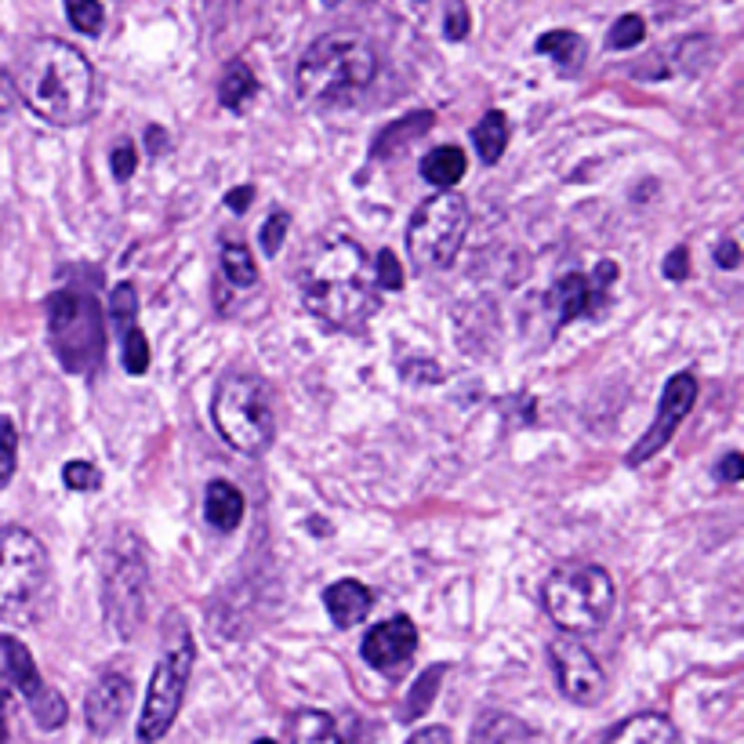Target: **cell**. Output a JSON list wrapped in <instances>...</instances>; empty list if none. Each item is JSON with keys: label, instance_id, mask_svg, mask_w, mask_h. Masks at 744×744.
Here are the masks:
<instances>
[{"label": "cell", "instance_id": "obj_1", "mask_svg": "<svg viewBox=\"0 0 744 744\" xmlns=\"http://www.w3.org/2000/svg\"><path fill=\"white\" fill-rule=\"evenodd\" d=\"M298 287H302V306L334 331H360L382 309L374 266L345 232L312 244V251L302 258Z\"/></svg>", "mask_w": 744, "mask_h": 744}, {"label": "cell", "instance_id": "obj_2", "mask_svg": "<svg viewBox=\"0 0 744 744\" xmlns=\"http://www.w3.org/2000/svg\"><path fill=\"white\" fill-rule=\"evenodd\" d=\"M16 91L41 121L55 127H73L87 121L95 99V70L66 41L41 37L22 51L16 70Z\"/></svg>", "mask_w": 744, "mask_h": 744}, {"label": "cell", "instance_id": "obj_3", "mask_svg": "<svg viewBox=\"0 0 744 744\" xmlns=\"http://www.w3.org/2000/svg\"><path fill=\"white\" fill-rule=\"evenodd\" d=\"M378 76V51L360 33H323L298 59L294 87L309 106H338L371 87Z\"/></svg>", "mask_w": 744, "mask_h": 744}, {"label": "cell", "instance_id": "obj_4", "mask_svg": "<svg viewBox=\"0 0 744 744\" xmlns=\"http://www.w3.org/2000/svg\"><path fill=\"white\" fill-rule=\"evenodd\" d=\"M613 578L599 564H564L541 585L545 613L564 636L603 632L613 613Z\"/></svg>", "mask_w": 744, "mask_h": 744}, {"label": "cell", "instance_id": "obj_5", "mask_svg": "<svg viewBox=\"0 0 744 744\" xmlns=\"http://www.w3.org/2000/svg\"><path fill=\"white\" fill-rule=\"evenodd\" d=\"M51 564L41 538L22 527L0 530V621L33 624L48 603Z\"/></svg>", "mask_w": 744, "mask_h": 744}, {"label": "cell", "instance_id": "obj_6", "mask_svg": "<svg viewBox=\"0 0 744 744\" xmlns=\"http://www.w3.org/2000/svg\"><path fill=\"white\" fill-rule=\"evenodd\" d=\"M211 417L218 436L237 454L258 458L269 451L277 436V411H272V393L258 374H226L215 389Z\"/></svg>", "mask_w": 744, "mask_h": 744}, {"label": "cell", "instance_id": "obj_7", "mask_svg": "<svg viewBox=\"0 0 744 744\" xmlns=\"http://www.w3.org/2000/svg\"><path fill=\"white\" fill-rule=\"evenodd\" d=\"M48 342L73 374L95 371L106 352V320L95 298L81 291H55L48 298Z\"/></svg>", "mask_w": 744, "mask_h": 744}, {"label": "cell", "instance_id": "obj_8", "mask_svg": "<svg viewBox=\"0 0 744 744\" xmlns=\"http://www.w3.org/2000/svg\"><path fill=\"white\" fill-rule=\"evenodd\" d=\"M172 624H175V632L164 643V654H161V661H156V669L149 675L146 704H142V715H138L142 744L161 741L167 730H172V723L178 720L182 701H186V690H189L193 658H197V650H193V636H189L186 624H182L178 613H172Z\"/></svg>", "mask_w": 744, "mask_h": 744}, {"label": "cell", "instance_id": "obj_9", "mask_svg": "<svg viewBox=\"0 0 744 744\" xmlns=\"http://www.w3.org/2000/svg\"><path fill=\"white\" fill-rule=\"evenodd\" d=\"M468 232V200L458 189H440L414 207L407 221V255L417 269H447Z\"/></svg>", "mask_w": 744, "mask_h": 744}, {"label": "cell", "instance_id": "obj_10", "mask_svg": "<svg viewBox=\"0 0 744 744\" xmlns=\"http://www.w3.org/2000/svg\"><path fill=\"white\" fill-rule=\"evenodd\" d=\"M149 599V574L146 559L135 545L116 541L106 559V578H102V607L116 636L132 639L142 629Z\"/></svg>", "mask_w": 744, "mask_h": 744}, {"label": "cell", "instance_id": "obj_11", "mask_svg": "<svg viewBox=\"0 0 744 744\" xmlns=\"http://www.w3.org/2000/svg\"><path fill=\"white\" fill-rule=\"evenodd\" d=\"M0 654H4V672L11 679V686L19 690L25 709L33 712V720L41 730H59L62 723H66V701H62V694L55 686H48L41 672H37V661L33 654L25 650L16 636H0Z\"/></svg>", "mask_w": 744, "mask_h": 744}, {"label": "cell", "instance_id": "obj_12", "mask_svg": "<svg viewBox=\"0 0 744 744\" xmlns=\"http://www.w3.org/2000/svg\"><path fill=\"white\" fill-rule=\"evenodd\" d=\"M548 664L556 672L559 694L574 704H596L607 698V672L589 647H581L574 636H559L548 643Z\"/></svg>", "mask_w": 744, "mask_h": 744}, {"label": "cell", "instance_id": "obj_13", "mask_svg": "<svg viewBox=\"0 0 744 744\" xmlns=\"http://www.w3.org/2000/svg\"><path fill=\"white\" fill-rule=\"evenodd\" d=\"M694 403H698V378L690 371L672 374L669 385H664V393H661L654 425H650L647 433L639 436L636 447L629 451V465H643V462L654 458V454H661L664 447H669V440L679 433V425H683L686 414L694 411Z\"/></svg>", "mask_w": 744, "mask_h": 744}, {"label": "cell", "instance_id": "obj_14", "mask_svg": "<svg viewBox=\"0 0 744 744\" xmlns=\"http://www.w3.org/2000/svg\"><path fill=\"white\" fill-rule=\"evenodd\" d=\"M613 280H618V266L613 262H599L592 277H581V272L564 277L552 287V294H548V302L556 306V320L570 323L581 317H599L607 306V291Z\"/></svg>", "mask_w": 744, "mask_h": 744}, {"label": "cell", "instance_id": "obj_15", "mask_svg": "<svg viewBox=\"0 0 744 744\" xmlns=\"http://www.w3.org/2000/svg\"><path fill=\"white\" fill-rule=\"evenodd\" d=\"M417 650V624L411 618H389L382 624H374V629L363 636V647L360 654L363 661L371 664L378 672H393L400 664H407Z\"/></svg>", "mask_w": 744, "mask_h": 744}, {"label": "cell", "instance_id": "obj_16", "mask_svg": "<svg viewBox=\"0 0 744 744\" xmlns=\"http://www.w3.org/2000/svg\"><path fill=\"white\" fill-rule=\"evenodd\" d=\"M132 701H135L132 679L121 672H106L91 686V694L84 701V720L95 734H110V730L121 726L124 715L132 712Z\"/></svg>", "mask_w": 744, "mask_h": 744}, {"label": "cell", "instance_id": "obj_17", "mask_svg": "<svg viewBox=\"0 0 744 744\" xmlns=\"http://www.w3.org/2000/svg\"><path fill=\"white\" fill-rule=\"evenodd\" d=\"M323 607H328L331 621L338 624V629H352V624H360L371 613L374 592L363 581L342 578V581L328 585V592H323Z\"/></svg>", "mask_w": 744, "mask_h": 744}, {"label": "cell", "instance_id": "obj_18", "mask_svg": "<svg viewBox=\"0 0 744 744\" xmlns=\"http://www.w3.org/2000/svg\"><path fill=\"white\" fill-rule=\"evenodd\" d=\"M603 744H679L675 726L658 712H639L632 720L618 723Z\"/></svg>", "mask_w": 744, "mask_h": 744}, {"label": "cell", "instance_id": "obj_19", "mask_svg": "<svg viewBox=\"0 0 744 744\" xmlns=\"http://www.w3.org/2000/svg\"><path fill=\"white\" fill-rule=\"evenodd\" d=\"M204 516L221 534L237 530L244 519V494L229 479H211L204 490Z\"/></svg>", "mask_w": 744, "mask_h": 744}, {"label": "cell", "instance_id": "obj_20", "mask_svg": "<svg viewBox=\"0 0 744 744\" xmlns=\"http://www.w3.org/2000/svg\"><path fill=\"white\" fill-rule=\"evenodd\" d=\"M473 744H538L530 734V726L505 712H487L479 715L473 726Z\"/></svg>", "mask_w": 744, "mask_h": 744}, {"label": "cell", "instance_id": "obj_21", "mask_svg": "<svg viewBox=\"0 0 744 744\" xmlns=\"http://www.w3.org/2000/svg\"><path fill=\"white\" fill-rule=\"evenodd\" d=\"M468 172V161L458 146H436L433 153H425L422 161V178L433 182L436 189H454Z\"/></svg>", "mask_w": 744, "mask_h": 744}, {"label": "cell", "instance_id": "obj_22", "mask_svg": "<svg viewBox=\"0 0 744 744\" xmlns=\"http://www.w3.org/2000/svg\"><path fill=\"white\" fill-rule=\"evenodd\" d=\"M258 91V76L255 70L247 66L244 59H232L226 70H221V81H218V102L232 113H240L247 102L255 99Z\"/></svg>", "mask_w": 744, "mask_h": 744}, {"label": "cell", "instance_id": "obj_23", "mask_svg": "<svg viewBox=\"0 0 744 744\" xmlns=\"http://www.w3.org/2000/svg\"><path fill=\"white\" fill-rule=\"evenodd\" d=\"M508 135H513V127H508V116L502 110L483 113V121L473 127V142H476L479 161L483 164H498L505 146H508Z\"/></svg>", "mask_w": 744, "mask_h": 744}, {"label": "cell", "instance_id": "obj_24", "mask_svg": "<svg viewBox=\"0 0 744 744\" xmlns=\"http://www.w3.org/2000/svg\"><path fill=\"white\" fill-rule=\"evenodd\" d=\"M291 744H342V734L328 712L302 709L291 720Z\"/></svg>", "mask_w": 744, "mask_h": 744}, {"label": "cell", "instance_id": "obj_25", "mask_svg": "<svg viewBox=\"0 0 744 744\" xmlns=\"http://www.w3.org/2000/svg\"><path fill=\"white\" fill-rule=\"evenodd\" d=\"M428 127H433V113H411L403 116V121L389 124L382 135L374 142V156H389V153H400L403 146H411L414 138L428 135Z\"/></svg>", "mask_w": 744, "mask_h": 744}, {"label": "cell", "instance_id": "obj_26", "mask_svg": "<svg viewBox=\"0 0 744 744\" xmlns=\"http://www.w3.org/2000/svg\"><path fill=\"white\" fill-rule=\"evenodd\" d=\"M538 55H548V59H556V66L559 70H578L581 62H585V41L578 33H570V30H548V33H541L538 37Z\"/></svg>", "mask_w": 744, "mask_h": 744}, {"label": "cell", "instance_id": "obj_27", "mask_svg": "<svg viewBox=\"0 0 744 744\" xmlns=\"http://www.w3.org/2000/svg\"><path fill=\"white\" fill-rule=\"evenodd\" d=\"M221 272L232 287H255L258 283V266L251 258V247L240 240L221 244Z\"/></svg>", "mask_w": 744, "mask_h": 744}, {"label": "cell", "instance_id": "obj_28", "mask_svg": "<svg viewBox=\"0 0 744 744\" xmlns=\"http://www.w3.org/2000/svg\"><path fill=\"white\" fill-rule=\"evenodd\" d=\"M443 672H447V664H433L428 672H422L417 675V683L411 686V694H407V701H403V720L407 723H414L417 715H425L428 709H433V701H436V690H440V683H443Z\"/></svg>", "mask_w": 744, "mask_h": 744}, {"label": "cell", "instance_id": "obj_29", "mask_svg": "<svg viewBox=\"0 0 744 744\" xmlns=\"http://www.w3.org/2000/svg\"><path fill=\"white\" fill-rule=\"evenodd\" d=\"M106 317L116 328V334L138 328V294L132 283H116L113 294H110V306H106Z\"/></svg>", "mask_w": 744, "mask_h": 744}, {"label": "cell", "instance_id": "obj_30", "mask_svg": "<svg viewBox=\"0 0 744 744\" xmlns=\"http://www.w3.org/2000/svg\"><path fill=\"white\" fill-rule=\"evenodd\" d=\"M66 19L76 33L99 37L106 25V8H102V0H66Z\"/></svg>", "mask_w": 744, "mask_h": 744}, {"label": "cell", "instance_id": "obj_31", "mask_svg": "<svg viewBox=\"0 0 744 744\" xmlns=\"http://www.w3.org/2000/svg\"><path fill=\"white\" fill-rule=\"evenodd\" d=\"M19 465V428L8 414H0V490L8 487Z\"/></svg>", "mask_w": 744, "mask_h": 744}, {"label": "cell", "instance_id": "obj_32", "mask_svg": "<svg viewBox=\"0 0 744 744\" xmlns=\"http://www.w3.org/2000/svg\"><path fill=\"white\" fill-rule=\"evenodd\" d=\"M647 37V22L639 16H621L618 22L610 25L607 33V48L610 51H624V48H636L639 41Z\"/></svg>", "mask_w": 744, "mask_h": 744}, {"label": "cell", "instance_id": "obj_33", "mask_svg": "<svg viewBox=\"0 0 744 744\" xmlns=\"http://www.w3.org/2000/svg\"><path fill=\"white\" fill-rule=\"evenodd\" d=\"M121 345H124V368H127V374H146L149 371V342H146V334H142L138 328L124 331L121 334Z\"/></svg>", "mask_w": 744, "mask_h": 744}, {"label": "cell", "instance_id": "obj_34", "mask_svg": "<svg viewBox=\"0 0 744 744\" xmlns=\"http://www.w3.org/2000/svg\"><path fill=\"white\" fill-rule=\"evenodd\" d=\"M287 229H291V215H287V211H272L266 218V226H262V232H258V240H262V251L269 258L280 255V247L287 240Z\"/></svg>", "mask_w": 744, "mask_h": 744}, {"label": "cell", "instance_id": "obj_35", "mask_svg": "<svg viewBox=\"0 0 744 744\" xmlns=\"http://www.w3.org/2000/svg\"><path fill=\"white\" fill-rule=\"evenodd\" d=\"M374 283H378V291H400L403 287V266H400V258L393 251H378Z\"/></svg>", "mask_w": 744, "mask_h": 744}, {"label": "cell", "instance_id": "obj_36", "mask_svg": "<svg viewBox=\"0 0 744 744\" xmlns=\"http://www.w3.org/2000/svg\"><path fill=\"white\" fill-rule=\"evenodd\" d=\"M62 483L70 490H99L102 487V473L91 462H70L62 468Z\"/></svg>", "mask_w": 744, "mask_h": 744}, {"label": "cell", "instance_id": "obj_37", "mask_svg": "<svg viewBox=\"0 0 744 744\" xmlns=\"http://www.w3.org/2000/svg\"><path fill=\"white\" fill-rule=\"evenodd\" d=\"M110 167H113L116 182H127L135 175V167H138V149L132 146V142H121V146L110 153Z\"/></svg>", "mask_w": 744, "mask_h": 744}, {"label": "cell", "instance_id": "obj_38", "mask_svg": "<svg viewBox=\"0 0 744 744\" xmlns=\"http://www.w3.org/2000/svg\"><path fill=\"white\" fill-rule=\"evenodd\" d=\"M443 33H447L451 41H465V37H468V8H465V0H451V4H447V22H443Z\"/></svg>", "mask_w": 744, "mask_h": 744}, {"label": "cell", "instance_id": "obj_39", "mask_svg": "<svg viewBox=\"0 0 744 744\" xmlns=\"http://www.w3.org/2000/svg\"><path fill=\"white\" fill-rule=\"evenodd\" d=\"M661 269H664V277L675 280V283H679V280H686V277H690V251H686V244L672 247Z\"/></svg>", "mask_w": 744, "mask_h": 744}, {"label": "cell", "instance_id": "obj_40", "mask_svg": "<svg viewBox=\"0 0 744 744\" xmlns=\"http://www.w3.org/2000/svg\"><path fill=\"white\" fill-rule=\"evenodd\" d=\"M737 262H741V247H737V240L723 237L720 247H715V266H720V269H737Z\"/></svg>", "mask_w": 744, "mask_h": 744}, {"label": "cell", "instance_id": "obj_41", "mask_svg": "<svg viewBox=\"0 0 744 744\" xmlns=\"http://www.w3.org/2000/svg\"><path fill=\"white\" fill-rule=\"evenodd\" d=\"M407 744H451V730L447 726H425V730H417V734H411Z\"/></svg>", "mask_w": 744, "mask_h": 744}, {"label": "cell", "instance_id": "obj_42", "mask_svg": "<svg viewBox=\"0 0 744 744\" xmlns=\"http://www.w3.org/2000/svg\"><path fill=\"white\" fill-rule=\"evenodd\" d=\"M251 200H255V189L251 186H237V189L226 193V207H229V211H237V215H244L247 207H251Z\"/></svg>", "mask_w": 744, "mask_h": 744}, {"label": "cell", "instance_id": "obj_43", "mask_svg": "<svg viewBox=\"0 0 744 744\" xmlns=\"http://www.w3.org/2000/svg\"><path fill=\"white\" fill-rule=\"evenodd\" d=\"M715 473H720V479H726V483H737L744 476V458H741V454H726Z\"/></svg>", "mask_w": 744, "mask_h": 744}, {"label": "cell", "instance_id": "obj_44", "mask_svg": "<svg viewBox=\"0 0 744 744\" xmlns=\"http://www.w3.org/2000/svg\"><path fill=\"white\" fill-rule=\"evenodd\" d=\"M19 102V91H16V81H11V73H0V113H11Z\"/></svg>", "mask_w": 744, "mask_h": 744}, {"label": "cell", "instance_id": "obj_45", "mask_svg": "<svg viewBox=\"0 0 744 744\" xmlns=\"http://www.w3.org/2000/svg\"><path fill=\"white\" fill-rule=\"evenodd\" d=\"M4 704H8V701H4V690H0V741L8 737V726H4Z\"/></svg>", "mask_w": 744, "mask_h": 744}, {"label": "cell", "instance_id": "obj_46", "mask_svg": "<svg viewBox=\"0 0 744 744\" xmlns=\"http://www.w3.org/2000/svg\"><path fill=\"white\" fill-rule=\"evenodd\" d=\"M255 744H277V741H269V737H262V741H255Z\"/></svg>", "mask_w": 744, "mask_h": 744}, {"label": "cell", "instance_id": "obj_47", "mask_svg": "<svg viewBox=\"0 0 744 744\" xmlns=\"http://www.w3.org/2000/svg\"><path fill=\"white\" fill-rule=\"evenodd\" d=\"M323 4H328V8H334V4H338V0H323Z\"/></svg>", "mask_w": 744, "mask_h": 744}]
</instances>
